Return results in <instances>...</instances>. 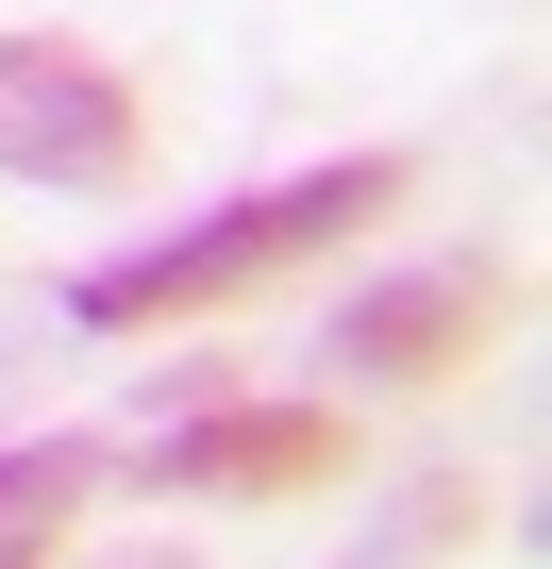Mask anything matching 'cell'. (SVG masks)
I'll list each match as a JSON object with an SVG mask.
<instances>
[{"label":"cell","mask_w":552,"mask_h":569,"mask_svg":"<svg viewBox=\"0 0 552 569\" xmlns=\"http://www.w3.org/2000/svg\"><path fill=\"white\" fill-rule=\"evenodd\" d=\"M385 201H402V151H335V168H285V184H251V201H218V218H184V234H151V251L84 268V284H68V319H101V336H151V319H218V302L285 284L302 251H335V234H352V218H385Z\"/></svg>","instance_id":"1"},{"label":"cell","mask_w":552,"mask_h":569,"mask_svg":"<svg viewBox=\"0 0 552 569\" xmlns=\"http://www.w3.org/2000/svg\"><path fill=\"white\" fill-rule=\"evenodd\" d=\"M118 168H134L118 68H84L51 34H0V184H118Z\"/></svg>","instance_id":"2"},{"label":"cell","mask_w":552,"mask_h":569,"mask_svg":"<svg viewBox=\"0 0 552 569\" xmlns=\"http://www.w3.org/2000/svg\"><path fill=\"white\" fill-rule=\"evenodd\" d=\"M485 319H502V268H385V284H352V302L319 319V386H419Z\"/></svg>","instance_id":"3"},{"label":"cell","mask_w":552,"mask_h":569,"mask_svg":"<svg viewBox=\"0 0 552 569\" xmlns=\"http://www.w3.org/2000/svg\"><path fill=\"white\" fill-rule=\"evenodd\" d=\"M319 452H335V419H319V402H234V419H201L184 452H134V486L218 502V486H302Z\"/></svg>","instance_id":"4"},{"label":"cell","mask_w":552,"mask_h":569,"mask_svg":"<svg viewBox=\"0 0 552 569\" xmlns=\"http://www.w3.org/2000/svg\"><path fill=\"white\" fill-rule=\"evenodd\" d=\"M68 502H84V436H18L0 452V569H51Z\"/></svg>","instance_id":"5"}]
</instances>
